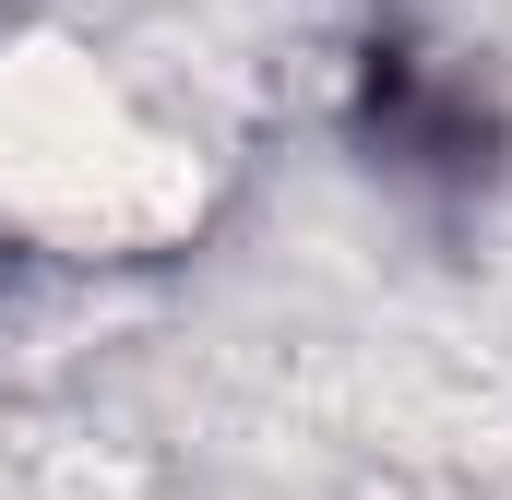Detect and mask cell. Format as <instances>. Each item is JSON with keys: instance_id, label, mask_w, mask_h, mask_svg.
Returning a JSON list of instances; mask_svg holds the SVG:
<instances>
[{"instance_id": "1", "label": "cell", "mask_w": 512, "mask_h": 500, "mask_svg": "<svg viewBox=\"0 0 512 500\" xmlns=\"http://www.w3.org/2000/svg\"><path fill=\"white\" fill-rule=\"evenodd\" d=\"M334 155L382 191L393 215L465 239L512 191V84L489 48L441 36L429 12H358L334 48Z\"/></svg>"}]
</instances>
